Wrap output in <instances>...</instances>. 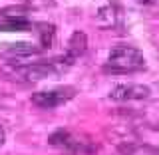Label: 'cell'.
Returning <instances> with one entry per match:
<instances>
[{"label":"cell","mask_w":159,"mask_h":155,"mask_svg":"<svg viewBox=\"0 0 159 155\" xmlns=\"http://www.w3.org/2000/svg\"><path fill=\"white\" fill-rule=\"evenodd\" d=\"M78 89L74 86H64V88H56V89H50V92H36L32 93V103L38 106L40 109H54L62 103L70 102L72 98H76Z\"/></svg>","instance_id":"277c9868"},{"label":"cell","mask_w":159,"mask_h":155,"mask_svg":"<svg viewBox=\"0 0 159 155\" xmlns=\"http://www.w3.org/2000/svg\"><path fill=\"white\" fill-rule=\"evenodd\" d=\"M86 48H88V38H86V34L84 32H74L72 36H70V40H68V46H66V60L70 64H74L76 60L82 56L84 52H86Z\"/></svg>","instance_id":"9c48e42d"},{"label":"cell","mask_w":159,"mask_h":155,"mask_svg":"<svg viewBox=\"0 0 159 155\" xmlns=\"http://www.w3.org/2000/svg\"><path fill=\"white\" fill-rule=\"evenodd\" d=\"M133 2L145 12H159V0H133Z\"/></svg>","instance_id":"7c38bea8"},{"label":"cell","mask_w":159,"mask_h":155,"mask_svg":"<svg viewBox=\"0 0 159 155\" xmlns=\"http://www.w3.org/2000/svg\"><path fill=\"white\" fill-rule=\"evenodd\" d=\"M151 96V89L143 84H121L109 92V99L113 102H139Z\"/></svg>","instance_id":"8992f818"},{"label":"cell","mask_w":159,"mask_h":155,"mask_svg":"<svg viewBox=\"0 0 159 155\" xmlns=\"http://www.w3.org/2000/svg\"><path fill=\"white\" fill-rule=\"evenodd\" d=\"M44 52V48L40 44H32V42H18V44H10L4 50V58L10 60L8 64H18L20 60H28L32 56H40Z\"/></svg>","instance_id":"52a82bcc"},{"label":"cell","mask_w":159,"mask_h":155,"mask_svg":"<svg viewBox=\"0 0 159 155\" xmlns=\"http://www.w3.org/2000/svg\"><path fill=\"white\" fill-rule=\"evenodd\" d=\"M4 143V129H2V125H0V145Z\"/></svg>","instance_id":"4fadbf2b"},{"label":"cell","mask_w":159,"mask_h":155,"mask_svg":"<svg viewBox=\"0 0 159 155\" xmlns=\"http://www.w3.org/2000/svg\"><path fill=\"white\" fill-rule=\"evenodd\" d=\"M145 68V58L141 50L129 44H119L109 52L107 62L103 66L106 74H133Z\"/></svg>","instance_id":"7a4b0ae2"},{"label":"cell","mask_w":159,"mask_h":155,"mask_svg":"<svg viewBox=\"0 0 159 155\" xmlns=\"http://www.w3.org/2000/svg\"><path fill=\"white\" fill-rule=\"evenodd\" d=\"M38 32H40V46H42L44 50H48L50 46H52L54 42V34H56V30H54L52 24H38Z\"/></svg>","instance_id":"8fae6325"},{"label":"cell","mask_w":159,"mask_h":155,"mask_svg":"<svg viewBox=\"0 0 159 155\" xmlns=\"http://www.w3.org/2000/svg\"><path fill=\"white\" fill-rule=\"evenodd\" d=\"M72 64L66 60V56H60L48 62H28V64H6L4 66V74L10 76L16 82L22 84H36L46 78L58 76V74L66 72Z\"/></svg>","instance_id":"6da1fadb"},{"label":"cell","mask_w":159,"mask_h":155,"mask_svg":"<svg viewBox=\"0 0 159 155\" xmlns=\"http://www.w3.org/2000/svg\"><path fill=\"white\" fill-rule=\"evenodd\" d=\"M119 155H159V147H153L149 143L139 141H125L117 147Z\"/></svg>","instance_id":"30bf717a"},{"label":"cell","mask_w":159,"mask_h":155,"mask_svg":"<svg viewBox=\"0 0 159 155\" xmlns=\"http://www.w3.org/2000/svg\"><path fill=\"white\" fill-rule=\"evenodd\" d=\"M34 24L28 18V10L22 6H12L0 12V30H16V32H24V30H32Z\"/></svg>","instance_id":"5b68a950"},{"label":"cell","mask_w":159,"mask_h":155,"mask_svg":"<svg viewBox=\"0 0 159 155\" xmlns=\"http://www.w3.org/2000/svg\"><path fill=\"white\" fill-rule=\"evenodd\" d=\"M96 24L99 28H117L123 24V10L117 2H109L102 6L96 14Z\"/></svg>","instance_id":"ba28073f"},{"label":"cell","mask_w":159,"mask_h":155,"mask_svg":"<svg viewBox=\"0 0 159 155\" xmlns=\"http://www.w3.org/2000/svg\"><path fill=\"white\" fill-rule=\"evenodd\" d=\"M50 145H54L56 149L64 151L66 155H84V153H92L93 147L89 141H86L82 135L68 131V129H58L50 135Z\"/></svg>","instance_id":"3957f363"}]
</instances>
